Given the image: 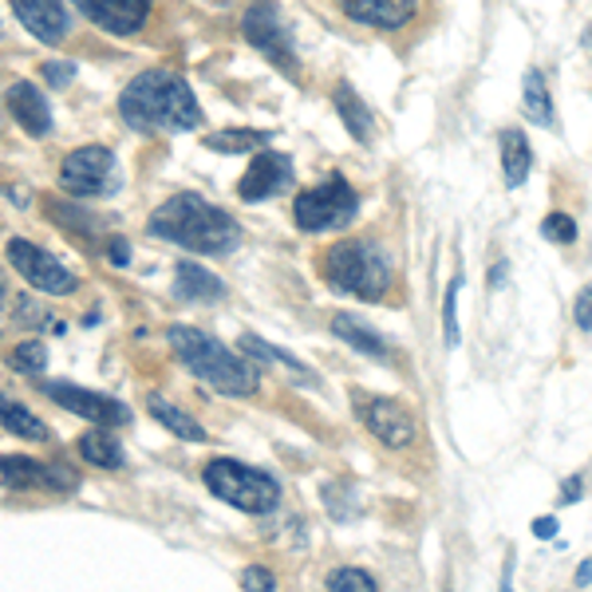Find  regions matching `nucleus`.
<instances>
[{
  "label": "nucleus",
  "instance_id": "nucleus-7",
  "mask_svg": "<svg viewBox=\"0 0 592 592\" xmlns=\"http://www.w3.org/2000/svg\"><path fill=\"white\" fill-rule=\"evenodd\" d=\"M241 32H245L249 44L265 56L273 68H281L289 80H297V76H301L297 48H292V40H289V28H284L277 0H253V4L245 9V20H241Z\"/></svg>",
  "mask_w": 592,
  "mask_h": 592
},
{
  "label": "nucleus",
  "instance_id": "nucleus-23",
  "mask_svg": "<svg viewBox=\"0 0 592 592\" xmlns=\"http://www.w3.org/2000/svg\"><path fill=\"white\" fill-rule=\"evenodd\" d=\"M147 407H151V415L159 419L167 431H174L178 439H190V442H205V431H202V423L198 419H190L182 407H174L170 399H162V395H147Z\"/></svg>",
  "mask_w": 592,
  "mask_h": 592
},
{
  "label": "nucleus",
  "instance_id": "nucleus-4",
  "mask_svg": "<svg viewBox=\"0 0 592 592\" xmlns=\"http://www.w3.org/2000/svg\"><path fill=\"white\" fill-rule=\"evenodd\" d=\"M324 277L337 292L360 297V301H383L391 289V265L372 238L337 241L324 257Z\"/></svg>",
  "mask_w": 592,
  "mask_h": 592
},
{
  "label": "nucleus",
  "instance_id": "nucleus-16",
  "mask_svg": "<svg viewBox=\"0 0 592 592\" xmlns=\"http://www.w3.org/2000/svg\"><path fill=\"white\" fill-rule=\"evenodd\" d=\"M4 107H9V116L17 119L28 134H36V139L52 131V111H48V99L40 96V91H36L28 80L12 83V88L4 91Z\"/></svg>",
  "mask_w": 592,
  "mask_h": 592
},
{
  "label": "nucleus",
  "instance_id": "nucleus-21",
  "mask_svg": "<svg viewBox=\"0 0 592 592\" xmlns=\"http://www.w3.org/2000/svg\"><path fill=\"white\" fill-rule=\"evenodd\" d=\"M522 103H525V116L530 123L545 127V131H558V107H553V96H549V83L538 68L525 71L522 80Z\"/></svg>",
  "mask_w": 592,
  "mask_h": 592
},
{
  "label": "nucleus",
  "instance_id": "nucleus-12",
  "mask_svg": "<svg viewBox=\"0 0 592 592\" xmlns=\"http://www.w3.org/2000/svg\"><path fill=\"white\" fill-rule=\"evenodd\" d=\"M0 478L9 482L12 490H76L80 486V474L60 462H32L24 454H0Z\"/></svg>",
  "mask_w": 592,
  "mask_h": 592
},
{
  "label": "nucleus",
  "instance_id": "nucleus-27",
  "mask_svg": "<svg viewBox=\"0 0 592 592\" xmlns=\"http://www.w3.org/2000/svg\"><path fill=\"white\" fill-rule=\"evenodd\" d=\"M241 352H245V355H253V360H273V363H284L289 372H297V375H301V380H304V363L297 360V355H289V352H284V348L265 344V340H261V337H253V332H249V337H241Z\"/></svg>",
  "mask_w": 592,
  "mask_h": 592
},
{
  "label": "nucleus",
  "instance_id": "nucleus-29",
  "mask_svg": "<svg viewBox=\"0 0 592 592\" xmlns=\"http://www.w3.org/2000/svg\"><path fill=\"white\" fill-rule=\"evenodd\" d=\"M541 238L553 241V245H573V241H576V221L569 218V213H561V210L545 213V221H541Z\"/></svg>",
  "mask_w": 592,
  "mask_h": 592
},
{
  "label": "nucleus",
  "instance_id": "nucleus-32",
  "mask_svg": "<svg viewBox=\"0 0 592 592\" xmlns=\"http://www.w3.org/2000/svg\"><path fill=\"white\" fill-rule=\"evenodd\" d=\"M573 320L581 332H592V281L584 284L581 292H576V301H573Z\"/></svg>",
  "mask_w": 592,
  "mask_h": 592
},
{
  "label": "nucleus",
  "instance_id": "nucleus-25",
  "mask_svg": "<svg viewBox=\"0 0 592 592\" xmlns=\"http://www.w3.org/2000/svg\"><path fill=\"white\" fill-rule=\"evenodd\" d=\"M269 139H273L269 131H249V127H241V131L205 134V147L218 151V154H241V151H257V147H265Z\"/></svg>",
  "mask_w": 592,
  "mask_h": 592
},
{
  "label": "nucleus",
  "instance_id": "nucleus-37",
  "mask_svg": "<svg viewBox=\"0 0 592 592\" xmlns=\"http://www.w3.org/2000/svg\"><path fill=\"white\" fill-rule=\"evenodd\" d=\"M111 261H116V265H127V261H131V245H127L123 238L111 241Z\"/></svg>",
  "mask_w": 592,
  "mask_h": 592
},
{
  "label": "nucleus",
  "instance_id": "nucleus-19",
  "mask_svg": "<svg viewBox=\"0 0 592 592\" xmlns=\"http://www.w3.org/2000/svg\"><path fill=\"white\" fill-rule=\"evenodd\" d=\"M174 292L190 304H205V301H221V297H225V284H221L210 269L194 265V261H182V265L174 269Z\"/></svg>",
  "mask_w": 592,
  "mask_h": 592
},
{
  "label": "nucleus",
  "instance_id": "nucleus-28",
  "mask_svg": "<svg viewBox=\"0 0 592 592\" xmlns=\"http://www.w3.org/2000/svg\"><path fill=\"white\" fill-rule=\"evenodd\" d=\"M9 363L17 368V372H24V375L44 372V368H48V348L40 344V340H24V344L12 348Z\"/></svg>",
  "mask_w": 592,
  "mask_h": 592
},
{
  "label": "nucleus",
  "instance_id": "nucleus-18",
  "mask_svg": "<svg viewBox=\"0 0 592 592\" xmlns=\"http://www.w3.org/2000/svg\"><path fill=\"white\" fill-rule=\"evenodd\" d=\"M498 147H502L505 187H510V190L525 187V178H530V170H533V151H530V139H525V131H518V127H505L502 139H498Z\"/></svg>",
  "mask_w": 592,
  "mask_h": 592
},
{
  "label": "nucleus",
  "instance_id": "nucleus-1",
  "mask_svg": "<svg viewBox=\"0 0 592 592\" xmlns=\"http://www.w3.org/2000/svg\"><path fill=\"white\" fill-rule=\"evenodd\" d=\"M119 111L134 131H194L202 127V107L194 91L174 71H142L127 83Z\"/></svg>",
  "mask_w": 592,
  "mask_h": 592
},
{
  "label": "nucleus",
  "instance_id": "nucleus-8",
  "mask_svg": "<svg viewBox=\"0 0 592 592\" xmlns=\"http://www.w3.org/2000/svg\"><path fill=\"white\" fill-rule=\"evenodd\" d=\"M111 178H116V154L107 151V147H80V151H71L60 167L63 190L76 198L107 194V190L116 187Z\"/></svg>",
  "mask_w": 592,
  "mask_h": 592
},
{
  "label": "nucleus",
  "instance_id": "nucleus-20",
  "mask_svg": "<svg viewBox=\"0 0 592 592\" xmlns=\"http://www.w3.org/2000/svg\"><path fill=\"white\" fill-rule=\"evenodd\" d=\"M332 332H337V337L344 340L348 348H355V352L368 355V360H383V363L391 360L388 340H383L380 332H375V328L363 324V320H355V317H344V312H337V317H332Z\"/></svg>",
  "mask_w": 592,
  "mask_h": 592
},
{
  "label": "nucleus",
  "instance_id": "nucleus-36",
  "mask_svg": "<svg viewBox=\"0 0 592 592\" xmlns=\"http://www.w3.org/2000/svg\"><path fill=\"white\" fill-rule=\"evenodd\" d=\"M533 538H541V541L558 538V518H538V522H533Z\"/></svg>",
  "mask_w": 592,
  "mask_h": 592
},
{
  "label": "nucleus",
  "instance_id": "nucleus-35",
  "mask_svg": "<svg viewBox=\"0 0 592 592\" xmlns=\"http://www.w3.org/2000/svg\"><path fill=\"white\" fill-rule=\"evenodd\" d=\"M581 486H584V482H581V474H573V478H569L565 486H561V505L581 502Z\"/></svg>",
  "mask_w": 592,
  "mask_h": 592
},
{
  "label": "nucleus",
  "instance_id": "nucleus-9",
  "mask_svg": "<svg viewBox=\"0 0 592 592\" xmlns=\"http://www.w3.org/2000/svg\"><path fill=\"white\" fill-rule=\"evenodd\" d=\"M9 261L32 289H44V292H52V297H68V292L80 289V281H76L52 253H44V249L32 245V241H24V238L9 241Z\"/></svg>",
  "mask_w": 592,
  "mask_h": 592
},
{
  "label": "nucleus",
  "instance_id": "nucleus-26",
  "mask_svg": "<svg viewBox=\"0 0 592 592\" xmlns=\"http://www.w3.org/2000/svg\"><path fill=\"white\" fill-rule=\"evenodd\" d=\"M80 454L88 462H96V466H103V470H119V466H123V451H119V442L111 439V434H103V431L83 434V439H80Z\"/></svg>",
  "mask_w": 592,
  "mask_h": 592
},
{
  "label": "nucleus",
  "instance_id": "nucleus-39",
  "mask_svg": "<svg viewBox=\"0 0 592 592\" xmlns=\"http://www.w3.org/2000/svg\"><path fill=\"white\" fill-rule=\"evenodd\" d=\"M505 273H510V265H505V261H498V265L490 269V289H498V284L505 281Z\"/></svg>",
  "mask_w": 592,
  "mask_h": 592
},
{
  "label": "nucleus",
  "instance_id": "nucleus-40",
  "mask_svg": "<svg viewBox=\"0 0 592 592\" xmlns=\"http://www.w3.org/2000/svg\"><path fill=\"white\" fill-rule=\"evenodd\" d=\"M584 48H589V52H592V28H589V32H584Z\"/></svg>",
  "mask_w": 592,
  "mask_h": 592
},
{
  "label": "nucleus",
  "instance_id": "nucleus-38",
  "mask_svg": "<svg viewBox=\"0 0 592 592\" xmlns=\"http://www.w3.org/2000/svg\"><path fill=\"white\" fill-rule=\"evenodd\" d=\"M592 584V561H581V569H576V589H589Z\"/></svg>",
  "mask_w": 592,
  "mask_h": 592
},
{
  "label": "nucleus",
  "instance_id": "nucleus-3",
  "mask_svg": "<svg viewBox=\"0 0 592 592\" xmlns=\"http://www.w3.org/2000/svg\"><path fill=\"white\" fill-rule=\"evenodd\" d=\"M167 340H170V348H174L178 360L187 363L202 383H210L213 391H221V395H253V391L261 388L257 363H245L238 352L221 348L218 340H210L205 332H198V328L170 324Z\"/></svg>",
  "mask_w": 592,
  "mask_h": 592
},
{
  "label": "nucleus",
  "instance_id": "nucleus-30",
  "mask_svg": "<svg viewBox=\"0 0 592 592\" xmlns=\"http://www.w3.org/2000/svg\"><path fill=\"white\" fill-rule=\"evenodd\" d=\"M328 589H352V592H372L375 589V576L372 573H363V569H332V573H328Z\"/></svg>",
  "mask_w": 592,
  "mask_h": 592
},
{
  "label": "nucleus",
  "instance_id": "nucleus-14",
  "mask_svg": "<svg viewBox=\"0 0 592 592\" xmlns=\"http://www.w3.org/2000/svg\"><path fill=\"white\" fill-rule=\"evenodd\" d=\"M289 182H292V162L284 159V154L261 151L253 159V167L245 170V178H241L238 194L245 198V202H261V198L281 194Z\"/></svg>",
  "mask_w": 592,
  "mask_h": 592
},
{
  "label": "nucleus",
  "instance_id": "nucleus-15",
  "mask_svg": "<svg viewBox=\"0 0 592 592\" xmlns=\"http://www.w3.org/2000/svg\"><path fill=\"white\" fill-rule=\"evenodd\" d=\"M9 4L20 17V24H24L36 40L60 44L63 36H68L71 20H68V9H63L60 0H9Z\"/></svg>",
  "mask_w": 592,
  "mask_h": 592
},
{
  "label": "nucleus",
  "instance_id": "nucleus-17",
  "mask_svg": "<svg viewBox=\"0 0 592 592\" xmlns=\"http://www.w3.org/2000/svg\"><path fill=\"white\" fill-rule=\"evenodd\" d=\"M340 9H344L355 24L395 32V28H403L407 20L415 17V0H340Z\"/></svg>",
  "mask_w": 592,
  "mask_h": 592
},
{
  "label": "nucleus",
  "instance_id": "nucleus-10",
  "mask_svg": "<svg viewBox=\"0 0 592 592\" xmlns=\"http://www.w3.org/2000/svg\"><path fill=\"white\" fill-rule=\"evenodd\" d=\"M44 395H52L63 411L88 419V423H96V427H127L131 423V411H127L119 399L99 395V391H88V388H76V383H44Z\"/></svg>",
  "mask_w": 592,
  "mask_h": 592
},
{
  "label": "nucleus",
  "instance_id": "nucleus-5",
  "mask_svg": "<svg viewBox=\"0 0 592 592\" xmlns=\"http://www.w3.org/2000/svg\"><path fill=\"white\" fill-rule=\"evenodd\" d=\"M202 478H205V486H210V494H218L221 502L238 505V510H245V513H269L281 502L277 478H269L265 470L241 466V462H233V459L210 462Z\"/></svg>",
  "mask_w": 592,
  "mask_h": 592
},
{
  "label": "nucleus",
  "instance_id": "nucleus-34",
  "mask_svg": "<svg viewBox=\"0 0 592 592\" xmlns=\"http://www.w3.org/2000/svg\"><path fill=\"white\" fill-rule=\"evenodd\" d=\"M241 584H245V589H261V592H269V589H277V581H273V573H269V569H261V565H253V569H245V573H241Z\"/></svg>",
  "mask_w": 592,
  "mask_h": 592
},
{
  "label": "nucleus",
  "instance_id": "nucleus-22",
  "mask_svg": "<svg viewBox=\"0 0 592 592\" xmlns=\"http://www.w3.org/2000/svg\"><path fill=\"white\" fill-rule=\"evenodd\" d=\"M332 103H337L340 119H344L348 134H352L355 142H372V134H375V119H372V111L363 107V99L355 96L352 88H348V83H340L337 96H332Z\"/></svg>",
  "mask_w": 592,
  "mask_h": 592
},
{
  "label": "nucleus",
  "instance_id": "nucleus-2",
  "mask_svg": "<svg viewBox=\"0 0 592 592\" xmlns=\"http://www.w3.org/2000/svg\"><path fill=\"white\" fill-rule=\"evenodd\" d=\"M147 230L162 241H174V245L190 249V253H210L221 257L230 253L241 241V225L230 218L225 210L210 205L198 194H174L151 213Z\"/></svg>",
  "mask_w": 592,
  "mask_h": 592
},
{
  "label": "nucleus",
  "instance_id": "nucleus-24",
  "mask_svg": "<svg viewBox=\"0 0 592 592\" xmlns=\"http://www.w3.org/2000/svg\"><path fill=\"white\" fill-rule=\"evenodd\" d=\"M0 423H4V431L20 434V439H28V442L48 439V427L40 423L24 403H17V399H9V395H0Z\"/></svg>",
  "mask_w": 592,
  "mask_h": 592
},
{
  "label": "nucleus",
  "instance_id": "nucleus-33",
  "mask_svg": "<svg viewBox=\"0 0 592 592\" xmlns=\"http://www.w3.org/2000/svg\"><path fill=\"white\" fill-rule=\"evenodd\" d=\"M44 80L52 88H68L76 80V63H44Z\"/></svg>",
  "mask_w": 592,
  "mask_h": 592
},
{
  "label": "nucleus",
  "instance_id": "nucleus-6",
  "mask_svg": "<svg viewBox=\"0 0 592 592\" xmlns=\"http://www.w3.org/2000/svg\"><path fill=\"white\" fill-rule=\"evenodd\" d=\"M355 213H360V194L348 187L344 174H328L320 187L304 190L297 202H292V218L304 233H328V230H344L352 225Z\"/></svg>",
  "mask_w": 592,
  "mask_h": 592
},
{
  "label": "nucleus",
  "instance_id": "nucleus-13",
  "mask_svg": "<svg viewBox=\"0 0 592 592\" xmlns=\"http://www.w3.org/2000/svg\"><path fill=\"white\" fill-rule=\"evenodd\" d=\"M71 4L111 36H134L151 17V0H71Z\"/></svg>",
  "mask_w": 592,
  "mask_h": 592
},
{
  "label": "nucleus",
  "instance_id": "nucleus-41",
  "mask_svg": "<svg viewBox=\"0 0 592 592\" xmlns=\"http://www.w3.org/2000/svg\"><path fill=\"white\" fill-rule=\"evenodd\" d=\"M0 297H4V281H0Z\"/></svg>",
  "mask_w": 592,
  "mask_h": 592
},
{
  "label": "nucleus",
  "instance_id": "nucleus-11",
  "mask_svg": "<svg viewBox=\"0 0 592 592\" xmlns=\"http://www.w3.org/2000/svg\"><path fill=\"white\" fill-rule=\"evenodd\" d=\"M360 419L368 423V431H372L383 446H391V451H403V446H411V439H415V419H411V411H407L399 399L363 395Z\"/></svg>",
  "mask_w": 592,
  "mask_h": 592
},
{
  "label": "nucleus",
  "instance_id": "nucleus-31",
  "mask_svg": "<svg viewBox=\"0 0 592 592\" xmlns=\"http://www.w3.org/2000/svg\"><path fill=\"white\" fill-rule=\"evenodd\" d=\"M459 292H462V277H454L451 289H446V301H442V320H446V344L459 348Z\"/></svg>",
  "mask_w": 592,
  "mask_h": 592
}]
</instances>
